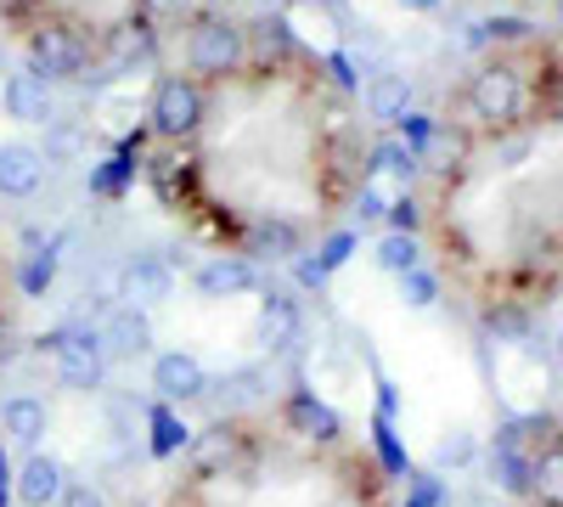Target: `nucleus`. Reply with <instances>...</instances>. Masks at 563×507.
<instances>
[{
    "label": "nucleus",
    "mask_w": 563,
    "mask_h": 507,
    "mask_svg": "<svg viewBox=\"0 0 563 507\" xmlns=\"http://www.w3.org/2000/svg\"><path fill=\"white\" fill-rule=\"evenodd\" d=\"M169 288H175V276H169V265L153 260V254H135V260L119 271V299H130V305H141V310L164 305Z\"/></svg>",
    "instance_id": "10"
},
{
    "label": "nucleus",
    "mask_w": 563,
    "mask_h": 507,
    "mask_svg": "<svg viewBox=\"0 0 563 507\" xmlns=\"http://www.w3.org/2000/svg\"><path fill=\"white\" fill-rule=\"evenodd\" d=\"M378 265L395 271V276L417 271V238H411V232H389V238L378 243Z\"/></svg>",
    "instance_id": "24"
},
{
    "label": "nucleus",
    "mask_w": 563,
    "mask_h": 507,
    "mask_svg": "<svg viewBox=\"0 0 563 507\" xmlns=\"http://www.w3.org/2000/svg\"><path fill=\"white\" fill-rule=\"evenodd\" d=\"M52 355H57V378H63L68 389H79V395L102 389V378H108V344H102V328H97V333H90V328H68V333H57V339H52Z\"/></svg>",
    "instance_id": "2"
},
{
    "label": "nucleus",
    "mask_w": 563,
    "mask_h": 507,
    "mask_svg": "<svg viewBox=\"0 0 563 507\" xmlns=\"http://www.w3.org/2000/svg\"><path fill=\"white\" fill-rule=\"evenodd\" d=\"M400 7H411V12H434L440 0H400Z\"/></svg>",
    "instance_id": "35"
},
{
    "label": "nucleus",
    "mask_w": 563,
    "mask_h": 507,
    "mask_svg": "<svg viewBox=\"0 0 563 507\" xmlns=\"http://www.w3.org/2000/svg\"><path fill=\"white\" fill-rule=\"evenodd\" d=\"M57 507H108V502H102V491L90 485V480H68V485H63V502H57Z\"/></svg>",
    "instance_id": "29"
},
{
    "label": "nucleus",
    "mask_w": 563,
    "mask_h": 507,
    "mask_svg": "<svg viewBox=\"0 0 563 507\" xmlns=\"http://www.w3.org/2000/svg\"><path fill=\"white\" fill-rule=\"evenodd\" d=\"M153 29L147 23H119L113 34H108V74L119 79V74H135V68H147L153 63Z\"/></svg>",
    "instance_id": "13"
},
{
    "label": "nucleus",
    "mask_w": 563,
    "mask_h": 507,
    "mask_svg": "<svg viewBox=\"0 0 563 507\" xmlns=\"http://www.w3.org/2000/svg\"><path fill=\"white\" fill-rule=\"evenodd\" d=\"M153 389H158L164 400H198V395H209V373H203L198 355L169 350V355L153 361Z\"/></svg>",
    "instance_id": "7"
},
{
    "label": "nucleus",
    "mask_w": 563,
    "mask_h": 507,
    "mask_svg": "<svg viewBox=\"0 0 563 507\" xmlns=\"http://www.w3.org/2000/svg\"><path fill=\"white\" fill-rule=\"evenodd\" d=\"M23 283H29V294H40L45 283H52V254H40V260L23 271Z\"/></svg>",
    "instance_id": "33"
},
{
    "label": "nucleus",
    "mask_w": 563,
    "mask_h": 507,
    "mask_svg": "<svg viewBox=\"0 0 563 507\" xmlns=\"http://www.w3.org/2000/svg\"><path fill=\"white\" fill-rule=\"evenodd\" d=\"M85 68V40L68 29H34L29 34V74H40L45 85L52 79H79Z\"/></svg>",
    "instance_id": "5"
},
{
    "label": "nucleus",
    "mask_w": 563,
    "mask_h": 507,
    "mask_svg": "<svg viewBox=\"0 0 563 507\" xmlns=\"http://www.w3.org/2000/svg\"><path fill=\"white\" fill-rule=\"evenodd\" d=\"M231 463H238V434H231L225 423H214L209 434L192 440V474L198 480H225Z\"/></svg>",
    "instance_id": "15"
},
{
    "label": "nucleus",
    "mask_w": 563,
    "mask_h": 507,
    "mask_svg": "<svg viewBox=\"0 0 563 507\" xmlns=\"http://www.w3.org/2000/svg\"><path fill=\"white\" fill-rule=\"evenodd\" d=\"M254 7H265V12H276V7H288V0H254Z\"/></svg>",
    "instance_id": "36"
},
{
    "label": "nucleus",
    "mask_w": 563,
    "mask_h": 507,
    "mask_svg": "<svg viewBox=\"0 0 563 507\" xmlns=\"http://www.w3.org/2000/svg\"><path fill=\"white\" fill-rule=\"evenodd\" d=\"M249 57V29L231 23V18H203L186 40V63L192 74H238Z\"/></svg>",
    "instance_id": "1"
},
{
    "label": "nucleus",
    "mask_w": 563,
    "mask_h": 507,
    "mask_svg": "<svg viewBox=\"0 0 563 507\" xmlns=\"http://www.w3.org/2000/svg\"><path fill=\"white\" fill-rule=\"evenodd\" d=\"M490 474H496V485L501 491H512V496H525L530 491V474H536V463L519 451V445H496V456H490Z\"/></svg>",
    "instance_id": "18"
},
{
    "label": "nucleus",
    "mask_w": 563,
    "mask_h": 507,
    "mask_svg": "<svg viewBox=\"0 0 563 507\" xmlns=\"http://www.w3.org/2000/svg\"><path fill=\"white\" fill-rule=\"evenodd\" d=\"M254 40H260L265 57H282V52H294V23L288 18H265V23H254Z\"/></svg>",
    "instance_id": "25"
},
{
    "label": "nucleus",
    "mask_w": 563,
    "mask_h": 507,
    "mask_svg": "<svg viewBox=\"0 0 563 507\" xmlns=\"http://www.w3.org/2000/svg\"><path fill=\"white\" fill-rule=\"evenodd\" d=\"M79 153H85L79 135L63 130V124H52V135H45V164H52V158H79Z\"/></svg>",
    "instance_id": "28"
},
{
    "label": "nucleus",
    "mask_w": 563,
    "mask_h": 507,
    "mask_svg": "<svg viewBox=\"0 0 563 507\" xmlns=\"http://www.w3.org/2000/svg\"><path fill=\"white\" fill-rule=\"evenodd\" d=\"M530 491H536L547 507H563V445H552V451H541V456H536Z\"/></svg>",
    "instance_id": "19"
},
{
    "label": "nucleus",
    "mask_w": 563,
    "mask_h": 507,
    "mask_svg": "<svg viewBox=\"0 0 563 507\" xmlns=\"http://www.w3.org/2000/svg\"><path fill=\"white\" fill-rule=\"evenodd\" d=\"M361 102H366V113L378 124H400L411 113V79L406 74H372L366 90H361Z\"/></svg>",
    "instance_id": "14"
},
{
    "label": "nucleus",
    "mask_w": 563,
    "mask_h": 507,
    "mask_svg": "<svg viewBox=\"0 0 563 507\" xmlns=\"http://www.w3.org/2000/svg\"><path fill=\"white\" fill-rule=\"evenodd\" d=\"M45 180V153L29 142H7L0 147V198H34Z\"/></svg>",
    "instance_id": "11"
},
{
    "label": "nucleus",
    "mask_w": 563,
    "mask_h": 507,
    "mask_svg": "<svg viewBox=\"0 0 563 507\" xmlns=\"http://www.w3.org/2000/svg\"><path fill=\"white\" fill-rule=\"evenodd\" d=\"M288 418H294L305 434H316V440H333V434H339V418H333L321 400H310V395H299V400L288 406Z\"/></svg>",
    "instance_id": "22"
},
{
    "label": "nucleus",
    "mask_w": 563,
    "mask_h": 507,
    "mask_svg": "<svg viewBox=\"0 0 563 507\" xmlns=\"http://www.w3.org/2000/svg\"><path fill=\"white\" fill-rule=\"evenodd\" d=\"M467 108H474V119H485V124H512L525 113V79H519V68H507V63H490V68H479L474 79H467Z\"/></svg>",
    "instance_id": "3"
},
{
    "label": "nucleus",
    "mask_w": 563,
    "mask_h": 507,
    "mask_svg": "<svg viewBox=\"0 0 563 507\" xmlns=\"http://www.w3.org/2000/svg\"><path fill=\"white\" fill-rule=\"evenodd\" d=\"M395 198H400V192H389L378 175H366V180H361V220H378V214H389V209H395Z\"/></svg>",
    "instance_id": "26"
},
{
    "label": "nucleus",
    "mask_w": 563,
    "mask_h": 507,
    "mask_svg": "<svg viewBox=\"0 0 563 507\" xmlns=\"http://www.w3.org/2000/svg\"><path fill=\"white\" fill-rule=\"evenodd\" d=\"M558 361H563V333H558Z\"/></svg>",
    "instance_id": "37"
},
{
    "label": "nucleus",
    "mask_w": 563,
    "mask_h": 507,
    "mask_svg": "<svg viewBox=\"0 0 563 507\" xmlns=\"http://www.w3.org/2000/svg\"><path fill=\"white\" fill-rule=\"evenodd\" d=\"M0 102H7V113L18 124H52L57 108H52V85H45L40 74H7V85H0Z\"/></svg>",
    "instance_id": "9"
},
{
    "label": "nucleus",
    "mask_w": 563,
    "mask_h": 507,
    "mask_svg": "<svg viewBox=\"0 0 563 507\" xmlns=\"http://www.w3.org/2000/svg\"><path fill=\"white\" fill-rule=\"evenodd\" d=\"M220 389H225V406L231 411H238V406H260L265 389H271V373H265V366H243V373H231Z\"/></svg>",
    "instance_id": "20"
},
{
    "label": "nucleus",
    "mask_w": 563,
    "mask_h": 507,
    "mask_svg": "<svg viewBox=\"0 0 563 507\" xmlns=\"http://www.w3.org/2000/svg\"><path fill=\"white\" fill-rule=\"evenodd\" d=\"M45 429H52V418H45V406L34 395H12L7 406H0V434H7L18 451H40Z\"/></svg>",
    "instance_id": "12"
},
{
    "label": "nucleus",
    "mask_w": 563,
    "mask_h": 507,
    "mask_svg": "<svg viewBox=\"0 0 563 507\" xmlns=\"http://www.w3.org/2000/svg\"><path fill=\"white\" fill-rule=\"evenodd\" d=\"M389 225H395V232H417V203H411V192H400V198H395Z\"/></svg>",
    "instance_id": "31"
},
{
    "label": "nucleus",
    "mask_w": 563,
    "mask_h": 507,
    "mask_svg": "<svg viewBox=\"0 0 563 507\" xmlns=\"http://www.w3.org/2000/svg\"><path fill=\"white\" fill-rule=\"evenodd\" d=\"M474 451H479V440L474 434H467V429H451L440 445H434V456H429V463L445 474V469H467V463H474Z\"/></svg>",
    "instance_id": "23"
},
{
    "label": "nucleus",
    "mask_w": 563,
    "mask_h": 507,
    "mask_svg": "<svg viewBox=\"0 0 563 507\" xmlns=\"http://www.w3.org/2000/svg\"><path fill=\"white\" fill-rule=\"evenodd\" d=\"M350 249H355V238H350V232L327 238V249H321V265H316V271H339V265L350 260Z\"/></svg>",
    "instance_id": "30"
},
{
    "label": "nucleus",
    "mask_w": 563,
    "mask_h": 507,
    "mask_svg": "<svg viewBox=\"0 0 563 507\" xmlns=\"http://www.w3.org/2000/svg\"><path fill=\"white\" fill-rule=\"evenodd\" d=\"M260 243H265V249H276V260H282V254H294V232H288V225H265Z\"/></svg>",
    "instance_id": "32"
},
{
    "label": "nucleus",
    "mask_w": 563,
    "mask_h": 507,
    "mask_svg": "<svg viewBox=\"0 0 563 507\" xmlns=\"http://www.w3.org/2000/svg\"><path fill=\"white\" fill-rule=\"evenodd\" d=\"M102 344H108V361H141L153 350V321L141 316V305H119L102 321Z\"/></svg>",
    "instance_id": "8"
},
{
    "label": "nucleus",
    "mask_w": 563,
    "mask_h": 507,
    "mask_svg": "<svg viewBox=\"0 0 563 507\" xmlns=\"http://www.w3.org/2000/svg\"><path fill=\"white\" fill-rule=\"evenodd\" d=\"M417 153L406 147V142H378L372 147V175H389V180H411L417 175Z\"/></svg>",
    "instance_id": "21"
},
{
    "label": "nucleus",
    "mask_w": 563,
    "mask_h": 507,
    "mask_svg": "<svg viewBox=\"0 0 563 507\" xmlns=\"http://www.w3.org/2000/svg\"><path fill=\"white\" fill-rule=\"evenodd\" d=\"M260 339H265V350H288V344L299 339V310H294V299H282V294L265 299V310H260Z\"/></svg>",
    "instance_id": "17"
},
{
    "label": "nucleus",
    "mask_w": 563,
    "mask_h": 507,
    "mask_svg": "<svg viewBox=\"0 0 563 507\" xmlns=\"http://www.w3.org/2000/svg\"><path fill=\"white\" fill-rule=\"evenodd\" d=\"M400 288H406V305H434V294H440V288H434V276L422 271V265L400 276Z\"/></svg>",
    "instance_id": "27"
},
{
    "label": "nucleus",
    "mask_w": 563,
    "mask_h": 507,
    "mask_svg": "<svg viewBox=\"0 0 563 507\" xmlns=\"http://www.w3.org/2000/svg\"><path fill=\"white\" fill-rule=\"evenodd\" d=\"M203 113H209V102H203V85L192 74L158 79V90H153V130L158 135H192L203 124Z\"/></svg>",
    "instance_id": "4"
},
{
    "label": "nucleus",
    "mask_w": 563,
    "mask_h": 507,
    "mask_svg": "<svg viewBox=\"0 0 563 507\" xmlns=\"http://www.w3.org/2000/svg\"><path fill=\"white\" fill-rule=\"evenodd\" d=\"M63 485H68V474H63L57 456L29 451L23 469H18V480H12V496H18L23 507H57V502H63Z\"/></svg>",
    "instance_id": "6"
},
{
    "label": "nucleus",
    "mask_w": 563,
    "mask_h": 507,
    "mask_svg": "<svg viewBox=\"0 0 563 507\" xmlns=\"http://www.w3.org/2000/svg\"><path fill=\"white\" fill-rule=\"evenodd\" d=\"M260 283L254 276V265L249 260H209L203 271H198V288L209 294V299H225V294H249Z\"/></svg>",
    "instance_id": "16"
},
{
    "label": "nucleus",
    "mask_w": 563,
    "mask_h": 507,
    "mask_svg": "<svg viewBox=\"0 0 563 507\" xmlns=\"http://www.w3.org/2000/svg\"><path fill=\"white\" fill-rule=\"evenodd\" d=\"M7 496H12V469H7V456H0V507H7Z\"/></svg>",
    "instance_id": "34"
}]
</instances>
